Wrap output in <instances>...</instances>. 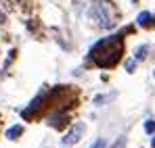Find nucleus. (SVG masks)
I'll use <instances>...</instances> for the list:
<instances>
[{"label": "nucleus", "instance_id": "nucleus-7", "mask_svg": "<svg viewBox=\"0 0 155 148\" xmlns=\"http://www.w3.org/2000/svg\"><path fill=\"white\" fill-rule=\"evenodd\" d=\"M145 131H147V134H153L155 131V121L153 119H147V121H145Z\"/></svg>", "mask_w": 155, "mask_h": 148}, {"label": "nucleus", "instance_id": "nucleus-8", "mask_svg": "<svg viewBox=\"0 0 155 148\" xmlns=\"http://www.w3.org/2000/svg\"><path fill=\"white\" fill-rule=\"evenodd\" d=\"M134 69H136V61H134V58H128V61H126V71H128V73H134Z\"/></svg>", "mask_w": 155, "mask_h": 148}, {"label": "nucleus", "instance_id": "nucleus-1", "mask_svg": "<svg viewBox=\"0 0 155 148\" xmlns=\"http://www.w3.org/2000/svg\"><path fill=\"white\" fill-rule=\"evenodd\" d=\"M120 56H122V40H120V36L103 38L90 48V58L99 67H113L120 61Z\"/></svg>", "mask_w": 155, "mask_h": 148}, {"label": "nucleus", "instance_id": "nucleus-11", "mask_svg": "<svg viewBox=\"0 0 155 148\" xmlns=\"http://www.w3.org/2000/svg\"><path fill=\"white\" fill-rule=\"evenodd\" d=\"M151 148H155V136H153V140H151Z\"/></svg>", "mask_w": 155, "mask_h": 148}, {"label": "nucleus", "instance_id": "nucleus-10", "mask_svg": "<svg viewBox=\"0 0 155 148\" xmlns=\"http://www.w3.org/2000/svg\"><path fill=\"white\" fill-rule=\"evenodd\" d=\"M124 144H126V138H122L120 142H115V144H113V148H124Z\"/></svg>", "mask_w": 155, "mask_h": 148}, {"label": "nucleus", "instance_id": "nucleus-6", "mask_svg": "<svg viewBox=\"0 0 155 148\" xmlns=\"http://www.w3.org/2000/svg\"><path fill=\"white\" fill-rule=\"evenodd\" d=\"M147 50H149V46H140V48L136 50V61H143L147 56Z\"/></svg>", "mask_w": 155, "mask_h": 148}, {"label": "nucleus", "instance_id": "nucleus-2", "mask_svg": "<svg viewBox=\"0 0 155 148\" xmlns=\"http://www.w3.org/2000/svg\"><path fill=\"white\" fill-rule=\"evenodd\" d=\"M90 19L101 27H111L113 25V17L105 13V2H97L92 8H90Z\"/></svg>", "mask_w": 155, "mask_h": 148}, {"label": "nucleus", "instance_id": "nucleus-9", "mask_svg": "<svg viewBox=\"0 0 155 148\" xmlns=\"http://www.w3.org/2000/svg\"><path fill=\"white\" fill-rule=\"evenodd\" d=\"M90 148H107V142H105L103 138H99V140H97V142H94Z\"/></svg>", "mask_w": 155, "mask_h": 148}, {"label": "nucleus", "instance_id": "nucleus-5", "mask_svg": "<svg viewBox=\"0 0 155 148\" xmlns=\"http://www.w3.org/2000/svg\"><path fill=\"white\" fill-rule=\"evenodd\" d=\"M21 134H23V127H21V125H15V127H11V129L6 131V138H8V140H17Z\"/></svg>", "mask_w": 155, "mask_h": 148}, {"label": "nucleus", "instance_id": "nucleus-3", "mask_svg": "<svg viewBox=\"0 0 155 148\" xmlns=\"http://www.w3.org/2000/svg\"><path fill=\"white\" fill-rule=\"evenodd\" d=\"M82 134H84V125H82V123H74V125H71V129L65 134V138L61 140V144H63V146H74V144L80 142Z\"/></svg>", "mask_w": 155, "mask_h": 148}, {"label": "nucleus", "instance_id": "nucleus-12", "mask_svg": "<svg viewBox=\"0 0 155 148\" xmlns=\"http://www.w3.org/2000/svg\"><path fill=\"white\" fill-rule=\"evenodd\" d=\"M0 23H2V13H0Z\"/></svg>", "mask_w": 155, "mask_h": 148}, {"label": "nucleus", "instance_id": "nucleus-4", "mask_svg": "<svg viewBox=\"0 0 155 148\" xmlns=\"http://www.w3.org/2000/svg\"><path fill=\"white\" fill-rule=\"evenodd\" d=\"M136 21H138V25L147 27V25H149L151 21H153V17H151V13H149V11H143V13L138 15V19H136Z\"/></svg>", "mask_w": 155, "mask_h": 148}]
</instances>
